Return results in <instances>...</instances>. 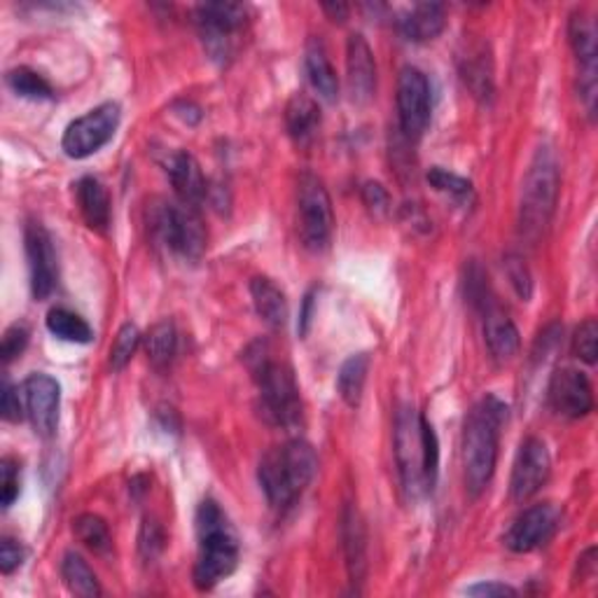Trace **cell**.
<instances>
[{"mask_svg":"<svg viewBox=\"0 0 598 598\" xmlns=\"http://www.w3.org/2000/svg\"><path fill=\"white\" fill-rule=\"evenodd\" d=\"M552 475V456L540 438L523 440L512 465L510 494L515 503L531 500Z\"/></svg>","mask_w":598,"mask_h":598,"instance_id":"12","label":"cell"},{"mask_svg":"<svg viewBox=\"0 0 598 598\" xmlns=\"http://www.w3.org/2000/svg\"><path fill=\"white\" fill-rule=\"evenodd\" d=\"M548 400L552 411L564 419H585L594 409V388L585 372L573 368H561L552 374Z\"/></svg>","mask_w":598,"mask_h":598,"instance_id":"16","label":"cell"},{"mask_svg":"<svg viewBox=\"0 0 598 598\" xmlns=\"http://www.w3.org/2000/svg\"><path fill=\"white\" fill-rule=\"evenodd\" d=\"M573 353L587 362V365H596L598 360V323L594 318H587L585 323H579V328L575 330L573 337Z\"/></svg>","mask_w":598,"mask_h":598,"instance_id":"36","label":"cell"},{"mask_svg":"<svg viewBox=\"0 0 598 598\" xmlns=\"http://www.w3.org/2000/svg\"><path fill=\"white\" fill-rule=\"evenodd\" d=\"M26 347H29V330L24 328V325H12V328H8L3 335V341H0V356H3L5 365H10L16 356H22Z\"/></svg>","mask_w":598,"mask_h":598,"instance_id":"39","label":"cell"},{"mask_svg":"<svg viewBox=\"0 0 598 598\" xmlns=\"http://www.w3.org/2000/svg\"><path fill=\"white\" fill-rule=\"evenodd\" d=\"M72 533L94 554H108L113 548L111 529H108V523L99 515H80L72 521Z\"/></svg>","mask_w":598,"mask_h":598,"instance_id":"31","label":"cell"},{"mask_svg":"<svg viewBox=\"0 0 598 598\" xmlns=\"http://www.w3.org/2000/svg\"><path fill=\"white\" fill-rule=\"evenodd\" d=\"M24 556L26 550L22 548V542H16L12 538H3V542H0V571L5 575L20 568L24 564Z\"/></svg>","mask_w":598,"mask_h":598,"instance_id":"41","label":"cell"},{"mask_svg":"<svg viewBox=\"0 0 598 598\" xmlns=\"http://www.w3.org/2000/svg\"><path fill=\"white\" fill-rule=\"evenodd\" d=\"M22 393L16 391L8 379L3 382V395H0V411H3V419L8 424H20L24 419V405H22Z\"/></svg>","mask_w":598,"mask_h":598,"instance_id":"40","label":"cell"},{"mask_svg":"<svg viewBox=\"0 0 598 598\" xmlns=\"http://www.w3.org/2000/svg\"><path fill=\"white\" fill-rule=\"evenodd\" d=\"M24 407L26 416L43 440H49L59 426V405H61V386L57 379L49 374H31L24 386Z\"/></svg>","mask_w":598,"mask_h":598,"instance_id":"14","label":"cell"},{"mask_svg":"<svg viewBox=\"0 0 598 598\" xmlns=\"http://www.w3.org/2000/svg\"><path fill=\"white\" fill-rule=\"evenodd\" d=\"M140 332L134 323H124L111 349V368L113 372H122L126 365H129L134 353L140 347Z\"/></svg>","mask_w":598,"mask_h":598,"instance_id":"34","label":"cell"},{"mask_svg":"<svg viewBox=\"0 0 598 598\" xmlns=\"http://www.w3.org/2000/svg\"><path fill=\"white\" fill-rule=\"evenodd\" d=\"M393 444L397 473L407 496L419 498L428 494L424 475V416L411 405H403L395 414Z\"/></svg>","mask_w":598,"mask_h":598,"instance_id":"7","label":"cell"},{"mask_svg":"<svg viewBox=\"0 0 598 598\" xmlns=\"http://www.w3.org/2000/svg\"><path fill=\"white\" fill-rule=\"evenodd\" d=\"M304 70H306V78H309L312 87L316 89V94L323 101L335 103L339 97V78H337V70L328 57V49H325L320 38H312L309 45H306Z\"/></svg>","mask_w":598,"mask_h":598,"instance_id":"23","label":"cell"},{"mask_svg":"<svg viewBox=\"0 0 598 598\" xmlns=\"http://www.w3.org/2000/svg\"><path fill=\"white\" fill-rule=\"evenodd\" d=\"M320 126V108L309 94H295L285 105V129L297 145L314 140Z\"/></svg>","mask_w":598,"mask_h":598,"instance_id":"26","label":"cell"},{"mask_svg":"<svg viewBox=\"0 0 598 598\" xmlns=\"http://www.w3.org/2000/svg\"><path fill=\"white\" fill-rule=\"evenodd\" d=\"M318 456L309 442L287 440L269 449L258 467V479L267 503L274 510L293 507L316 477Z\"/></svg>","mask_w":598,"mask_h":598,"instance_id":"4","label":"cell"},{"mask_svg":"<svg viewBox=\"0 0 598 598\" xmlns=\"http://www.w3.org/2000/svg\"><path fill=\"white\" fill-rule=\"evenodd\" d=\"M297 229L306 250L323 252L335 234V211L323 180L304 173L297 185Z\"/></svg>","mask_w":598,"mask_h":598,"instance_id":"8","label":"cell"},{"mask_svg":"<svg viewBox=\"0 0 598 598\" xmlns=\"http://www.w3.org/2000/svg\"><path fill=\"white\" fill-rule=\"evenodd\" d=\"M426 178H428L430 188L451 196L454 202H459V204L473 202L475 190H473V183H470V180H465V178H461L456 173H451V171H447L442 167H432Z\"/></svg>","mask_w":598,"mask_h":598,"instance_id":"33","label":"cell"},{"mask_svg":"<svg viewBox=\"0 0 598 598\" xmlns=\"http://www.w3.org/2000/svg\"><path fill=\"white\" fill-rule=\"evenodd\" d=\"M167 173L171 178V185L178 194V202H183L188 206H199L206 199V178L202 173V167L190 153H176L171 155Z\"/></svg>","mask_w":598,"mask_h":598,"instance_id":"20","label":"cell"},{"mask_svg":"<svg viewBox=\"0 0 598 598\" xmlns=\"http://www.w3.org/2000/svg\"><path fill=\"white\" fill-rule=\"evenodd\" d=\"M76 196L89 229L105 234L108 227H111V215H113L111 194H108L105 185L101 183V180L87 176L76 185Z\"/></svg>","mask_w":598,"mask_h":598,"instance_id":"24","label":"cell"},{"mask_svg":"<svg viewBox=\"0 0 598 598\" xmlns=\"http://www.w3.org/2000/svg\"><path fill=\"white\" fill-rule=\"evenodd\" d=\"M196 540L199 552L194 585L196 589L208 591L237 571L239 564V535L223 507L211 498H206L196 510Z\"/></svg>","mask_w":598,"mask_h":598,"instance_id":"3","label":"cell"},{"mask_svg":"<svg viewBox=\"0 0 598 598\" xmlns=\"http://www.w3.org/2000/svg\"><path fill=\"white\" fill-rule=\"evenodd\" d=\"M432 94L426 72L416 66H405L397 78V120L409 140L421 138L430 124Z\"/></svg>","mask_w":598,"mask_h":598,"instance_id":"11","label":"cell"},{"mask_svg":"<svg viewBox=\"0 0 598 598\" xmlns=\"http://www.w3.org/2000/svg\"><path fill=\"white\" fill-rule=\"evenodd\" d=\"M61 575H64V583H66V587H68L70 594L84 596V598L101 596L99 577L92 571V566H89L80 554L68 552L64 556V561H61Z\"/></svg>","mask_w":598,"mask_h":598,"instance_id":"29","label":"cell"},{"mask_svg":"<svg viewBox=\"0 0 598 598\" xmlns=\"http://www.w3.org/2000/svg\"><path fill=\"white\" fill-rule=\"evenodd\" d=\"M470 596H517V589L510 587V585H503V583H482V585H475L467 589Z\"/></svg>","mask_w":598,"mask_h":598,"instance_id":"44","label":"cell"},{"mask_svg":"<svg viewBox=\"0 0 598 598\" xmlns=\"http://www.w3.org/2000/svg\"><path fill=\"white\" fill-rule=\"evenodd\" d=\"M484 337H486V347L492 351V356L500 362L512 360L519 353L521 339L517 325L512 318L505 312H500L498 306H484Z\"/></svg>","mask_w":598,"mask_h":598,"instance_id":"22","label":"cell"},{"mask_svg":"<svg viewBox=\"0 0 598 598\" xmlns=\"http://www.w3.org/2000/svg\"><path fill=\"white\" fill-rule=\"evenodd\" d=\"M447 26V8L440 3H419L414 5L403 20H397L403 38L409 43H430Z\"/></svg>","mask_w":598,"mask_h":598,"instance_id":"21","label":"cell"},{"mask_svg":"<svg viewBox=\"0 0 598 598\" xmlns=\"http://www.w3.org/2000/svg\"><path fill=\"white\" fill-rule=\"evenodd\" d=\"M194 20L211 59L225 61L232 54L234 35L248 24V5L241 3H206L199 5Z\"/></svg>","mask_w":598,"mask_h":598,"instance_id":"10","label":"cell"},{"mask_svg":"<svg viewBox=\"0 0 598 598\" xmlns=\"http://www.w3.org/2000/svg\"><path fill=\"white\" fill-rule=\"evenodd\" d=\"M250 297H252V304H256L258 316L269 325L271 330H281L287 323V316H290L287 297L274 281L267 277L252 279Z\"/></svg>","mask_w":598,"mask_h":598,"instance_id":"25","label":"cell"},{"mask_svg":"<svg viewBox=\"0 0 598 598\" xmlns=\"http://www.w3.org/2000/svg\"><path fill=\"white\" fill-rule=\"evenodd\" d=\"M120 120H122V111L117 103L108 101L97 105L94 111H89L87 115L68 124L61 140L64 153L70 159H84L89 155L99 153L103 145L113 140Z\"/></svg>","mask_w":598,"mask_h":598,"instance_id":"9","label":"cell"},{"mask_svg":"<svg viewBox=\"0 0 598 598\" xmlns=\"http://www.w3.org/2000/svg\"><path fill=\"white\" fill-rule=\"evenodd\" d=\"M341 542L343 556H347V571L353 585L365 583L368 575V529L358 507L347 505L341 517Z\"/></svg>","mask_w":598,"mask_h":598,"instance_id":"19","label":"cell"},{"mask_svg":"<svg viewBox=\"0 0 598 598\" xmlns=\"http://www.w3.org/2000/svg\"><path fill=\"white\" fill-rule=\"evenodd\" d=\"M507 277H510L517 295L521 300H529L531 297V290H533V283H531V274L527 264H523L519 258H510L507 260Z\"/></svg>","mask_w":598,"mask_h":598,"instance_id":"42","label":"cell"},{"mask_svg":"<svg viewBox=\"0 0 598 598\" xmlns=\"http://www.w3.org/2000/svg\"><path fill=\"white\" fill-rule=\"evenodd\" d=\"M561 512L552 503H540L527 507L505 533V545L515 554H529L542 545H548L558 529Z\"/></svg>","mask_w":598,"mask_h":598,"instance_id":"13","label":"cell"},{"mask_svg":"<svg viewBox=\"0 0 598 598\" xmlns=\"http://www.w3.org/2000/svg\"><path fill=\"white\" fill-rule=\"evenodd\" d=\"M47 330L54 337L70 343H89L94 339V332L92 328H89V323L82 316L64 309V306H57V309H52L47 314Z\"/></svg>","mask_w":598,"mask_h":598,"instance_id":"30","label":"cell"},{"mask_svg":"<svg viewBox=\"0 0 598 598\" xmlns=\"http://www.w3.org/2000/svg\"><path fill=\"white\" fill-rule=\"evenodd\" d=\"M347 72H349L351 99L356 103H368L376 92V61H374L372 47L360 33L349 35Z\"/></svg>","mask_w":598,"mask_h":598,"instance_id":"18","label":"cell"},{"mask_svg":"<svg viewBox=\"0 0 598 598\" xmlns=\"http://www.w3.org/2000/svg\"><path fill=\"white\" fill-rule=\"evenodd\" d=\"M558 161L550 148H538L521 185L519 229L521 237L535 244L548 232L558 202Z\"/></svg>","mask_w":598,"mask_h":598,"instance_id":"5","label":"cell"},{"mask_svg":"<svg viewBox=\"0 0 598 598\" xmlns=\"http://www.w3.org/2000/svg\"><path fill=\"white\" fill-rule=\"evenodd\" d=\"M246 362L260 393V414L264 421L285 430L297 428L304 407L293 368L271 356L264 343L250 347Z\"/></svg>","mask_w":598,"mask_h":598,"instance_id":"2","label":"cell"},{"mask_svg":"<svg viewBox=\"0 0 598 598\" xmlns=\"http://www.w3.org/2000/svg\"><path fill=\"white\" fill-rule=\"evenodd\" d=\"M145 353H148L150 365L159 372L171 368V362L178 353V332L171 320H161L153 325L150 332L145 335Z\"/></svg>","mask_w":598,"mask_h":598,"instance_id":"28","label":"cell"},{"mask_svg":"<svg viewBox=\"0 0 598 598\" xmlns=\"http://www.w3.org/2000/svg\"><path fill=\"white\" fill-rule=\"evenodd\" d=\"M323 12L328 14L332 22H339V24H341V22H347V20H349V12H351V10H349V5H343V3H325V5H323Z\"/></svg>","mask_w":598,"mask_h":598,"instance_id":"45","label":"cell"},{"mask_svg":"<svg viewBox=\"0 0 598 598\" xmlns=\"http://www.w3.org/2000/svg\"><path fill=\"white\" fill-rule=\"evenodd\" d=\"M148 227L157 244L185 262L202 260L206 250V229L194 206L169 199H155L148 206Z\"/></svg>","mask_w":598,"mask_h":598,"instance_id":"6","label":"cell"},{"mask_svg":"<svg viewBox=\"0 0 598 598\" xmlns=\"http://www.w3.org/2000/svg\"><path fill=\"white\" fill-rule=\"evenodd\" d=\"M463 80L467 87L473 89L475 97H488L494 92L492 87V68H486L484 54H477V57H467V64L463 68Z\"/></svg>","mask_w":598,"mask_h":598,"instance_id":"37","label":"cell"},{"mask_svg":"<svg viewBox=\"0 0 598 598\" xmlns=\"http://www.w3.org/2000/svg\"><path fill=\"white\" fill-rule=\"evenodd\" d=\"M16 498H20V463L8 456L0 461V503L8 510Z\"/></svg>","mask_w":598,"mask_h":598,"instance_id":"38","label":"cell"},{"mask_svg":"<svg viewBox=\"0 0 598 598\" xmlns=\"http://www.w3.org/2000/svg\"><path fill=\"white\" fill-rule=\"evenodd\" d=\"M507 421V405L498 400L496 395H486L473 407L465 419L463 430V470H465V486L467 494L477 498L492 484L496 463H498V447H500V430Z\"/></svg>","mask_w":598,"mask_h":598,"instance_id":"1","label":"cell"},{"mask_svg":"<svg viewBox=\"0 0 598 598\" xmlns=\"http://www.w3.org/2000/svg\"><path fill=\"white\" fill-rule=\"evenodd\" d=\"M368 372H370V356L368 353H358L351 356L349 360H343V365L339 368L337 374V393L347 407L358 409L362 403V391H365L368 382Z\"/></svg>","mask_w":598,"mask_h":598,"instance_id":"27","label":"cell"},{"mask_svg":"<svg viewBox=\"0 0 598 598\" xmlns=\"http://www.w3.org/2000/svg\"><path fill=\"white\" fill-rule=\"evenodd\" d=\"M8 87L12 89L14 94H20L24 99H33V101H43V99H52L54 89L52 84L41 76V72H35L26 66L12 68L8 72Z\"/></svg>","mask_w":598,"mask_h":598,"instance_id":"32","label":"cell"},{"mask_svg":"<svg viewBox=\"0 0 598 598\" xmlns=\"http://www.w3.org/2000/svg\"><path fill=\"white\" fill-rule=\"evenodd\" d=\"M167 548L165 527L155 517H145L138 533V550L145 561H157V556Z\"/></svg>","mask_w":598,"mask_h":598,"instance_id":"35","label":"cell"},{"mask_svg":"<svg viewBox=\"0 0 598 598\" xmlns=\"http://www.w3.org/2000/svg\"><path fill=\"white\" fill-rule=\"evenodd\" d=\"M362 199H365V204L376 213H386L391 204L388 192L379 183H368L365 188H362Z\"/></svg>","mask_w":598,"mask_h":598,"instance_id":"43","label":"cell"},{"mask_svg":"<svg viewBox=\"0 0 598 598\" xmlns=\"http://www.w3.org/2000/svg\"><path fill=\"white\" fill-rule=\"evenodd\" d=\"M24 241L31 271V293L35 300H47L59 283V262L57 250H54V241L41 223L26 225Z\"/></svg>","mask_w":598,"mask_h":598,"instance_id":"15","label":"cell"},{"mask_svg":"<svg viewBox=\"0 0 598 598\" xmlns=\"http://www.w3.org/2000/svg\"><path fill=\"white\" fill-rule=\"evenodd\" d=\"M568 38L579 64V94L585 99L587 111L594 115L596 103V59H598V43H596V26L587 14L577 12L571 16Z\"/></svg>","mask_w":598,"mask_h":598,"instance_id":"17","label":"cell"}]
</instances>
